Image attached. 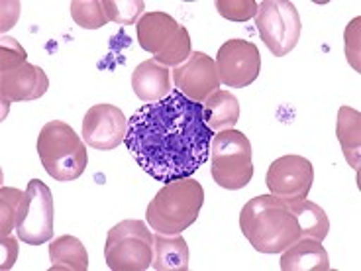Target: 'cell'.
Listing matches in <instances>:
<instances>
[{"label": "cell", "mask_w": 361, "mask_h": 271, "mask_svg": "<svg viewBox=\"0 0 361 271\" xmlns=\"http://www.w3.org/2000/svg\"><path fill=\"white\" fill-rule=\"evenodd\" d=\"M212 138L202 104L173 89L165 99L145 102L128 118L124 145L149 177L169 183L199 171L210 157Z\"/></svg>", "instance_id": "cell-1"}, {"label": "cell", "mask_w": 361, "mask_h": 271, "mask_svg": "<svg viewBox=\"0 0 361 271\" xmlns=\"http://www.w3.org/2000/svg\"><path fill=\"white\" fill-rule=\"evenodd\" d=\"M240 228L253 250L262 253H281L300 240L297 218L290 207L275 195H259L244 205Z\"/></svg>", "instance_id": "cell-2"}, {"label": "cell", "mask_w": 361, "mask_h": 271, "mask_svg": "<svg viewBox=\"0 0 361 271\" xmlns=\"http://www.w3.org/2000/svg\"><path fill=\"white\" fill-rule=\"evenodd\" d=\"M204 205V189L195 177H183L165 183L145 208L149 228L157 234H183L197 222Z\"/></svg>", "instance_id": "cell-3"}, {"label": "cell", "mask_w": 361, "mask_h": 271, "mask_svg": "<svg viewBox=\"0 0 361 271\" xmlns=\"http://www.w3.org/2000/svg\"><path fill=\"white\" fill-rule=\"evenodd\" d=\"M37 155L47 175L61 183L79 179L89 163L85 140L63 120H49L39 130Z\"/></svg>", "instance_id": "cell-4"}, {"label": "cell", "mask_w": 361, "mask_h": 271, "mask_svg": "<svg viewBox=\"0 0 361 271\" xmlns=\"http://www.w3.org/2000/svg\"><path fill=\"white\" fill-rule=\"evenodd\" d=\"M210 157H212L210 175L218 187L240 191L252 181V144L244 132L232 128L214 134L210 144Z\"/></svg>", "instance_id": "cell-5"}, {"label": "cell", "mask_w": 361, "mask_h": 271, "mask_svg": "<svg viewBox=\"0 0 361 271\" xmlns=\"http://www.w3.org/2000/svg\"><path fill=\"white\" fill-rule=\"evenodd\" d=\"M112 271H145L154 263V234L144 220H122L112 226L104 244Z\"/></svg>", "instance_id": "cell-6"}, {"label": "cell", "mask_w": 361, "mask_h": 271, "mask_svg": "<svg viewBox=\"0 0 361 271\" xmlns=\"http://www.w3.org/2000/svg\"><path fill=\"white\" fill-rule=\"evenodd\" d=\"M255 26L275 57H285L297 47L302 32V22L297 6L289 0H265L257 4Z\"/></svg>", "instance_id": "cell-7"}, {"label": "cell", "mask_w": 361, "mask_h": 271, "mask_svg": "<svg viewBox=\"0 0 361 271\" xmlns=\"http://www.w3.org/2000/svg\"><path fill=\"white\" fill-rule=\"evenodd\" d=\"M54 193L44 181L27 183L16 217V234L27 246H42L54 238Z\"/></svg>", "instance_id": "cell-8"}, {"label": "cell", "mask_w": 361, "mask_h": 271, "mask_svg": "<svg viewBox=\"0 0 361 271\" xmlns=\"http://www.w3.org/2000/svg\"><path fill=\"white\" fill-rule=\"evenodd\" d=\"M314 169L312 163L302 155H283L271 163L265 185L271 195L285 200L287 205L305 200L312 189Z\"/></svg>", "instance_id": "cell-9"}, {"label": "cell", "mask_w": 361, "mask_h": 271, "mask_svg": "<svg viewBox=\"0 0 361 271\" xmlns=\"http://www.w3.org/2000/svg\"><path fill=\"white\" fill-rule=\"evenodd\" d=\"M214 61L220 83H224L228 89L250 87L262 73V54L257 45L245 40L224 42Z\"/></svg>", "instance_id": "cell-10"}, {"label": "cell", "mask_w": 361, "mask_h": 271, "mask_svg": "<svg viewBox=\"0 0 361 271\" xmlns=\"http://www.w3.org/2000/svg\"><path fill=\"white\" fill-rule=\"evenodd\" d=\"M128 130V118L124 112L109 104L100 102L87 110L82 118V140L85 144L90 145L92 150L100 152H110L116 150L118 145L124 144Z\"/></svg>", "instance_id": "cell-11"}, {"label": "cell", "mask_w": 361, "mask_h": 271, "mask_svg": "<svg viewBox=\"0 0 361 271\" xmlns=\"http://www.w3.org/2000/svg\"><path fill=\"white\" fill-rule=\"evenodd\" d=\"M171 79L175 83V89L183 97L199 104H202L222 85L218 77L216 61L202 52H192L185 64L173 67Z\"/></svg>", "instance_id": "cell-12"}, {"label": "cell", "mask_w": 361, "mask_h": 271, "mask_svg": "<svg viewBox=\"0 0 361 271\" xmlns=\"http://www.w3.org/2000/svg\"><path fill=\"white\" fill-rule=\"evenodd\" d=\"M49 89V79L39 65L24 64L18 69L0 73V95L2 104L27 102L44 97Z\"/></svg>", "instance_id": "cell-13"}, {"label": "cell", "mask_w": 361, "mask_h": 271, "mask_svg": "<svg viewBox=\"0 0 361 271\" xmlns=\"http://www.w3.org/2000/svg\"><path fill=\"white\" fill-rule=\"evenodd\" d=\"M132 89L135 97L144 102H157L171 92V69L147 59L137 65L132 73Z\"/></svg>", "instance_id": "cell-14"}, {"label": "cell", "mask_w": 361, "mask_h": 271, "mask_svg": "<svg viewBox=\"0 0 361 271\" xmlns=\"http://www.w3.org/2000/svg\"><path fill=\"white\" fill-rule=\"evenodd\" d=\"M179 22L165 12H145L135 24L137 42L142 45V49L157 55L167 47V44L179 32Z\"/></svg>", "instance_id": "cell-15"}, {"label": "cell", "mask_w": 361, "mask_h": 271, "mask_svg": "<svg viewBox=\"0 0 361 271\" xmlns=\"http://www.w3.org/2000/svg\"><path fill=\"white\" fill-rule=\"evenodd\" d=\"M281 270L283 271H328L330 258L322 242L312 238H300L281 252Z\"/></svg>", "instance_id": "cell-16"}, {"label": "cell", "mask_w": 361, "mask_h": 271, "mask_svg": "<svg viewBox=\"0 0 361 271\" xmlns=\"http://www.w3.org/2000/svg\"><path fill=\"white\" fill-rule=\"evenodd\" d=\"M202 112L212 132L232 130L240 120V102L230 90L218 89L202 102Z\"/></svg>", "instance_id": "cell-17"}, {"label": "cell", "mask_w": 361, "mask_h": 271, "mask_svg": "<svg viewBox=\"0 0 361 271\" xmlns=\"http://www.w3.org/2000/svg\"><path fill=\"white\" fill-rule=\"evenodd\" d=\"M157 271H187L189 270V246L180 234L154 236V263Z\"/></svg>", "instance_id": "cell-18"}, {"label": "cell", "mask_w": 361, "mask_h": 271, "mask_svg": "<svg viewBox=\"0 0 361 271\" xmlns=\"http://www.w3.org/2000/svg\"><path fill=\"white\" fill-rule=\"evenodd\" d=\"M51 271H87L89 253L82 242L75 236H59L49 246Z\"/></svg>", "instance_id": "cell-19"}, {"label": "cell", "mask_w": 361, "mask_h": 271, "mask_svg": "<svg viewBox=\"0 0 361 271\" xmlns=\"http://www.w3.org/2000/svg\"><path fill=\"white\" fill-rule=\"evenodd\" d=\"M336 136L342 145V152L353 169L360 167L361 152V114L352 107H340L336 120Z\"/></svg>", "instance_id": "cell-20"}, {"label": "cell", "mask_w": 361, "mask_h": 271, "mask_svg": "<svg viewBox=\"0 0 361 271\" xmlns=\"http://www.w3.org/2000/svg\"><path fill=\"white\" fill-rule=\"evenodd\" d=\"M289 207L293 217L297 218L300 238H312L318 242H324L328 230H330V220H328L324 208L308 199L293 203Z\"/></svg>", "instance_id": "cell-21"}, {"label": "cell", "mask_w": 361, "mask_h": 271, "mask_svg": "<svg viewBox=\"0 0 361 271\" xmlns=\"http://www.w3.org/2000/svg\"><path fill=\"white\" fill-rule=\"evenodd\" d=\"M69 10H71V18L75 20V24L82 30H99L109 24L104 6L99 0H75L71 2Z\"/></svg>", "instance_id": "cell-22"}, {"label": "cell", "mask_w": 361, "mask_h": 271, "mask_svg": "<svg viewBox=\"0 0 361 271\" xmlns=\"http://www.w3.org/2000/svg\"><path fill=\"white\" fill-rule=\"evenodd\" d=\"M109 22L118 26H132L137 24L144 16L145 2L142 0H104L102 2Z\"/></svg>", "instance_id": "cell-23"}, {"label": "cell", "mask_w": 361, "mask_h": 271, "mask_svg": "<svg viewBox=\"0 0 361 271\" xmlns=\"http://www.w3.org/2000/svg\"><path fill=\"white\" fill-rule=\"evenodd\" d=\"M192 54V47H190V34L189 30L185 26L179 28V32L175 34L171 42L167 44V47L159 52L157 55H154V59L157 64L165 65V67H177V65L185 64L187 59Z\"/></svg>", "instance_id": "cell-24"}, {"label": "cell", "mask_w": 361, "mask_h": 271, "mask_svg": "<svg viewBox=\"0 0 361 271\" xmlns=\"http://www.w3.org/2000/svg\"><path fill=\"white\" fill-rule=\"evenodd\" d=\"M24 193L14 187H2L0 189V236H10L16 228L20 203Z\"/></svg>", "instance_id": "cell-25"}, {"label": "cell", "mask_w": 361, "mask_h": 271, "mask_svg": "<svg viewBox=\"0 0 361 271\" xmlns=\"http://www.w3.org/2000/svg\"><path fill=\"white\" fill-rule=\"evenodd\" d=\"M218 14L232 22H247L255 18L257 14V2L255 0H218Z\"/></svg>", "instance_id": "cell-26"}, {"label": "cell", "mask_w": 361, "mask_h": 271, "mask_svg": "<svg viewBox=\"0 0 361 271\" xmlns=\"http://www.w3.org/2000/svg\"><path fill=\"white\" fill-rule=\"evenodd\" d=\"M0 73H8L18 69L24 64H27L26 49L14 40V37H2L0 40Z\"/></svg>", "instance_id": "cell-27"}, {"label": "cell", "mask_w": 361, "mask_h": 271, "mask_svg": "<svg viewBox=\"0 0 361 271\" xmlns=\"http://www.w3.org/2000/svg\"><path fill=\"white\" fill-rule=\"evenodd\" d=\"M360 24L361 18H353L348 28H345V34H343V40H345V57H348V64L352 65L355 71H361L360 65Z\"/></svg>", "instance_id": "cell-28"}, {"label": "cell", "mask_w": 361, "mask_h": 271, "mask_svg": "<svg viewBox=\"0 0 361 271\" xmlns=\"http://www.w3.org/2000/svg\"><path fill=\"white\" fill-rule=\"evenodd\" d=\"M0 248H2V263H0V267L6 271L14 265L16 258H18V242L12 236H2Z\"/></svg>", "instance_id": "cell-29"}, {"label": "cell", "mask_w": 361, "mask_h": 271, "mask_svg": "<svg viewBox=\"0 0 361 271\" xmlns=\"http://www.w3.org/2000/svg\"><path fill=\"white\" fill-rule=\"evenodd\" d=\"M18 16H20L18 2H16V6H14V10H12V12H8V4H6V2H2V26H0V30H2V32L10 30V28L16 24Z\"/></svg>", "instance_id": "cell-30"}]
</instances>
